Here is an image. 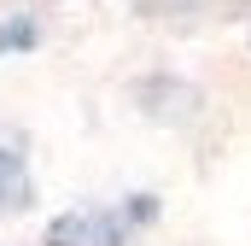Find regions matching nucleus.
<instances>
[{"mask_svg":"<svg viewBox=\"0 0 251 246\" xmlns=\"http://www.w3.org/2000/svg\"><path fill=\"white\" fill-rule=\"evenodd\" d=\"M24 205H29V170L18 153L0 147V211H24Z\"/></svg>","mask_w":251,"mask_h":246,"instance_id":"f03ea898","label":"nucleus"},{"mask_svg":"<svg viewBox=\"0 0 251 246\" xmlns=\"http://www.w3.org/2000/svg\"><path fill=\"white\" fill-rule=\"evenodd\" d=\"M146 205H128V211H76L53 229V246H123L128 223L140 217Z\"/></svg>","mask_w":251,"mask_h":246,"instance_id":"f257e3e1","label":"nucleus"}]
</instances>
